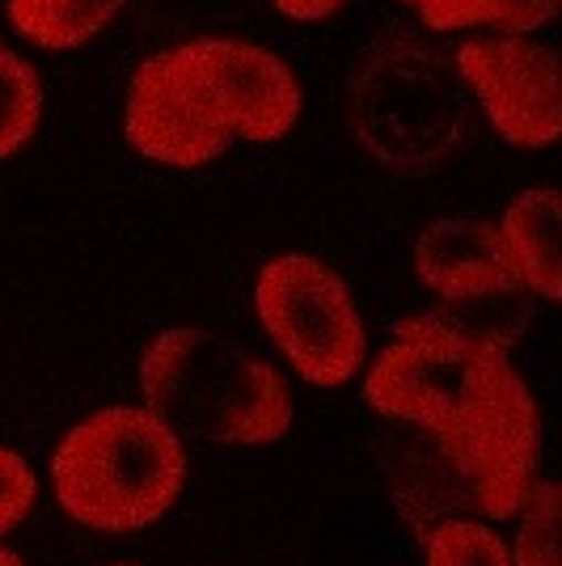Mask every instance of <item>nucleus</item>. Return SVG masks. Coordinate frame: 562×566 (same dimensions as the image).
I'll return each mask as SVG.
<instances>
[{
    "label": "nucleus",
    "mask_w": 562,
    "mask_h": 566,
    "mask_svg": "<svg viewBox=\"0 0 562 566\" xmlns=\"http://www.w3.org/2000/svg\"><path fill=\"white\" fill-rule=\"evenodd\" d=\"M34 495H39V478L30 470V461L22 452L0 449V537L30 516Z\"/></svg>",
    "instance_id": "nucleus-15"
},
{
    "label": "nucleus",
    "mask_w": 562,
    "mask_h": 566,
    "mask_svg": "<svg viewBox=\"0 0 562 566\" xmlns=\"http://www.w3.org/2000/svg\"><path fill=\"white\" fill-rule=\"evenodd\" d=\"M275 9L288 22H322L343 9V0H275Z\"/></svg>",
    "instance_id": "nucleus-16"
},
{
    "label": "nucleus",
    "mask_w": 562,
    "mask_h": 566,
    "mask_svg": "<svg viewBox=\"0 0 562 566\" xmlns=\"http://www.w3.org/2000/svg\"><path fill=\"white\" fill-rule=\"evenodd\" d=\"M187 482V449L148 406H106L51 452V486L76 524L136 533L169 512Z\"/></svg>",
    "instance_id": "nucleus-3"
},
{
    "label": "nucleus",
    "mask_w": 562,
    "mask_h": 566,
    "mask_svg": "<svg viewBox=\"0 0 562 566\" xmlns=\"http://www.w3.org/2000/svg\"><path fill=\"white\" fill-rule=\"evenodd\" d=\"M144 406L178 436L208 444H275L292 427L280 368L211 331H165L140 359Z\"/></svg>",
    "instance_id": "nucleus-2"
},
{
    "label": "nucleus",
    "mask_w": 562,
    "mask_h": 566,
    "mask_svg": "<svg viewBox=\"0 0 562 566\" xmlns=\"http://www.w3.org/2000/svg\"><path fill=\"white\" fill-rule=\"evenodd\" d=\"M415 271L440 296L436 322L491 347H512L533 322V292L520 283L491 220H436L415 241Z\"/></svg>",
    "instance_id": "nucleus-5"
},
{
    "label": "nucleus",
    "mask_w": 562,
    "mask_h": 566,
    "mask_svg": "<svg viewBox=\"0 0 562 566\" xmlns=\"http://www.w3.org/2000/svg\"><path fill=\"white\" fill-rule=\"evenodd\" d=\"M562 199L554 187L520 190L499 220V241L520 283L541 301H562V250H559Z\"/></svg>",
    "instance_id": "nucleus-9"
},
{
    "label": "nucleus",
    "mask_w": 562,
    "mask_h": 566,
    "mask_svg": "<svg viewBox=\"0 0 562 566\" xmlns=\"http://www.w3.org/2000/svg\"><path fill=\"white\" fill-rule=\"evenodd\" d=\"M178 51L199 76V85L208 90L211 106L233 132V140L271 144L296 127L305 106L301 81L275 51L220 34L178 43Z\"/></svg>",
    "instance_id": "nucleus-8"
},
{
    "label": "nucleus",
    "mask_w": 562,
    "mask_h": 566,
    "mask_svg": "<svg viewBox=\"0 0 562 566\" xmlns=\"http://www.w3.org/2000/svg\"><path fill=\"white\" fill-rule=\"evenodd\" d=\"M258 322L271 343L318 389H343L368 355V331L352 287L313 254H280L258 271Z\"/></svg>",
    "instance_id": "nucleus-4"
},
{
    "label": "nucleus",
    "mask_w": 562,
    "mask_h": 566,
    "mask_svg": "<svg viewBox=\"0 0 562 566\" xmlns=\"http://www.w3.org/2000/svg\"><path fill=\"white\" fill-rule=\"evenodd\" d=\"M364 398L385 423L431 440L427 457L394 473V495L415 533L478 512L512 520L538 482L541 419L503 347L436 322L402 317L376 355Z\"/></svg>",
    "instance_id": "nucleus-1"
},
{
    "label": "nucleus",
    "mask_w": 562,
    "mask_h": 566,
    "mask_svg": "<svg viewBox=\"0 0 562 566\" xmlns=\"http://www.w3.org/2000/svg\"><path fill=\"white\" fill-rule=\"evenodd\" d=\"M427 30H499V34H533L554 22L559 0H406Z\"/></svg>",
    "instance_id": "nucleus-11"
},
{
    "label": "nucleus",
    "mask_w": 562,
    "mask_h": 566,
    "mask_svg": "<svg viewBox=\"0 0 562 566\" xmlns=\"http://www.w3.org/2000/svg\"><path fill=\"white\" fill-rule=\"evenodd\" d=\"M423 545H427V566H512L508 545L499 542L487 520H440L431 533H423Z\"/></svg>",
    "instance_id": "nucleus-13"
},
{
    "label": "nucleus",
    "mask_w": 562,
    "mask_h": 566,
    "mask_svg": "<svg viewBox=\"0 0 562 566\" xmlns=\"http://www.w3.org/2000/svg\"><path fill=\"white\" fill-rule=\"evenodd\" d=\"M123 132L140 157L174 169L208 166L233 144V132L216 115L208 90L199 85L178 48L148 55L136 69Z\"/></svg>",
    "instance_id": "nucleus-7"
},
{
    "label": "nucleus",
    "mask_w": 562,
    "mask_h": 566,
    "mask_svg": "<svg viewBox=\"0 0 562 566\" xmlns=\"http://www.w3.org/2000/svg\"><path fill=\"white\" fill-rule=\"evenodd\" d=\"M127 0H9V25L43 51H76L123 13Z\"/></svg>",
    "instance_id": "nucleus-10"
},
{
    "label": "nucleus",
    "mask_w": 562,
    "mask_h": 566,
    "mask_svg": "<svg viewBox=\"0 0 562 566\" xmlns=\"http://www.w3.org/2000/svg\"><path fill=\"white\" fill-rule=\"evenodd\" d=\"M520 533L508 554L512 566H559V486L554 482H533L529 499L520 503Z\"/></svg>",
    "instance_id": "nucleus-14"
},
{
    "label": "nucleus",
    "mask_w": 562,
    "mask_h": 566,
    "mask_svg": "<svg viewBox=\"0 0 562 566\" xmlns=\"http://www.w3.org/2000/svg\"><path fill=\"white\" fill-rule=\"evenodd\" d=\"M0 566H25V563L13 554V549H4V545H0Z\"/></svg>",
    "instance_id": "nucleus-17"
},
{
    "label": "nucleus",
    "mask_w": 562,
    "mask_h": 566,
    "mask_svg": "<svg viewBox=\"0 0 562 566\" xmlns=\"http://www.w3.org/2000/svg\"><path fill=\"white\" fill-rule=\"evenodd\" d=\"M452 69L512 148H550L562 136V81L554 51L524 34L461 43Z\"/></svg>",
    "instance_id": "nucleus-6"
},
{
    "label": "nucleus",
    "mask_w": 562,
    "mask_h": 566,
    "mask_svg": "<svg viewBox=\"0 0 562 566\" xmlns=\"http://www.w3.org/2000/svg\"><path fill=\"white\" fill-rule=\"evenodd\" d=\"M43 118V81L30 60L0 43V161L30 144Z\"/></svg>",
    "instance_id": "nucleus-12"
}]
</instances>
